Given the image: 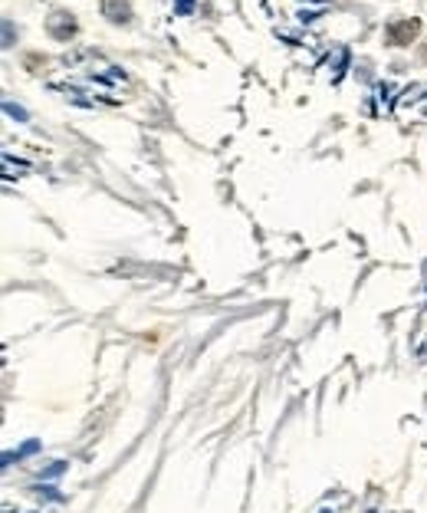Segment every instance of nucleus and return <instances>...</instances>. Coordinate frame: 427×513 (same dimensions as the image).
<instances>
[{
	"instance_id": "f257e3e1",
	"label": "nucleus",
	"mask_w": 427,
	"mask_h": 513,
	"mask_svg": "<svg viewBox=\"0 0 427 513\" xmlns=\"http://www.w3.org/2000/svg\"><path fill=\"white\" fill-rule=\"evenodd\" d=\"M421 33V20H391L384 27V43L388 46H411V40Z\"/></svg>"
},
{
	"instance_id": "f03ea898",
	"label": "nucleus",
	"mask_w": 427,
	"mask_h": 513,
	"mask_svg": "<svg viewBox=\"0 0 427 513\" xmlns=\"http://www.w3.org/2000/svg\"><path fill=\"white\" fill-rule=\"evenodd\" d=\"M46 30H50V36H53V40H59V43L73 40V36H76L73 14H66V10H53V14H50V20H46Z\"/></svg>"
},
{
	"instance_id": "7ed1b4c3",
	"label": "nucleus",
	"mask_w": 427,
	"mask_h": 513,
	"mask_svg": "<svg viewBox=\"0 0 427 513\" xmlns=\"http://www.w3.org/2000/svg\"><path fill=\"white\" fill-rule=\"evenodd\" d=\"M102 17L112 23H129L132 20V3L129 0H102Z\"/></svg>"
},
{
	"instance_id": "20e7f679",
	"label": "nucleus",
	"mask_w": 427,
	"mask_h": 513,
	"mask_svg": "<svg viewBox=\"0 0 427 513\" xmlns=\"http://www.w3.org/2000/svg\"><path fill=\"white\" fill-rule=\"evenodd\" d=\"M3 109H7V116H14V119H20V122H27V109L14 106V102H3Z\"/></svg>"
},
{
	"instance_id": "39448f33",
	"label": "nucleus",
	"mask_w": 427,
	"mask_h": 513,
	"mask_svg": "<svg viewBox=\"0 0 427 513\" xmlns=\"http://www.w3.org/2000/svg\"><path fill=\"white\" fill-rule=\"evenodd\" d=\"M14 43V27H10V20L3 23V46H10Z\"/></svg>"
},
{
	"instance_id": "423d86ee",
	"label": "nucleus",
	"mask_w": 427,
	"mask_h": 513,
	"mask_svg": "<svg viewBox=\"0 0 427 513\" xmlns=\"http://www.w3.org/2000/svg\"><path fill=\"white\" fill-rule=\"evenodd\" d=\"M191 7H194V0H177V3H175V14H188Z\"/></svg>"
},
{
	"instance_id": "0eeeda50",
	"label": "nucleus",
	"mask_w": 427,
	"mask_h": 513,
	"mask_svg": "<svg viewBox=\"0 0 427 513\" xmlns=\"http://www.w3.org/2000/svg\"><path fill=\"white\" fill-rule=\"evenodd\" d=\"M63 468H66L63 461H56V464H50V468H46V477H56V474H63Z\"/></svg>"
},
{
	"instance_id": "6e6552de",
	"label": "nucleus",
	"mask_w": 427,
	"mask_h": 513,
	"mask_svg": "<svg viewBox=\"0 0 427 513\" xmlns=\"http://www.w3.org/2000/svg\"><path fill=\"white\" fill-rule=\"evenodd\" d=\"M325 513H329V510H325Z\"/></svg>"
}]
</instances>
